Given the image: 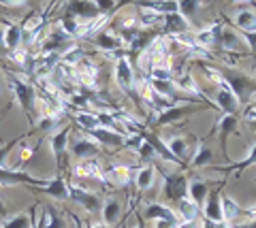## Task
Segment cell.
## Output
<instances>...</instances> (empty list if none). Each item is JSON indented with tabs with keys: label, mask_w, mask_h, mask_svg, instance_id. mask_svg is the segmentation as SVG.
<instances>
[{
	"label": "cell",
	"mask_w": 256,
	"mask_h": 228,
	"mask_svg": "<svg viewBox=\"0 0 256 228\" xmlns=\"http://www.w3.org/2000/svg\"><path fill=\"white\" fill-rule=\"evenodd\" d=\"M68 137H70V126H64L62 130H56L50 137V147H52V154H54L56 162H58V167H60V160H64V154H66V149H68V141H70Z\"/></svg>",
	"instance_id": "8fae6325"
},
{
	"label": "cell",
	"mask_w": 256,
	"mask_h": 228,
	"mask_svg": "<svg viewBox=\"0 0 256 228\" xmlns=\"http://www.w3.org/2000/svg\"><path fill=\"white\" fill-rule=\"evenodd\" d=\"M75 117V122L82 126L84 130H94V128H100V122H98V117H96L94 111H75L73 113Z\"/></svg>",
	"instance_id": "e575fe53"
},
{
	"label": "cell",
	"mask_w": 256,
	"mask_h": 228,
	"mask_svg": "<svg viewBox=\"0 0 256 228\" xmlns=\"http://www.w3.org/2000/svg\"><path fill=\"white\" fill-rule=\"evenodd\" d=\"M24 2H26V0H0V4H6V6H20Z\"/></svg>",
	"instance_id": "816d5d0a"
},
{
	"label": "cell",
	"mask_w": 256,
	"mask_h": 228,
	"mask_svg": "<svg viewBox=\"0 0 256 228\" xmlns=\"http://www.w3.org/2000/svg\"><path fill=\"white\" fill-rule=\"evenodd\" d=\"M75 81L82 83L84 88H96V81H98V68L92 60L82 58L75 64Z\"/></svg>",
	"instance_id": "8992f818"
},
{
	"label": "cell",
	"mask_w": 256,
	"mask_h": 228,
	"mask_svg": "<svg viewBox=\"0 0 256 228\" xmlns=\"http://www.w3.org/2000/svg\"><path fill=\"white\" fill-rule=\"evenodd\" d=\"M96 117H98V122H100V126L102 128H111V130H118V120H116V115L111 113V111H96Z\"/></svg>",
	"instance_id": "f35d334b"
},
{
	"label": "cell",
	"mask_w": 256,
	"mask_h": 228,
	"mask_svg": "<svg viewBox=\"0 0 256 228\" xmlns=\"http://www.w3.org/2000/svg\"><path fill=\"white\" fill-rule=\"evenodd\" d=\"M212 160H214V149L207 145V143H198L194 156L190 158V167H192V169H201V167H207V164H212Z\"/></svg>",
	"instance_id": "4316f807"
},
{
	"label": "cell",
	"mask_w": 256,
	"mask_h": 228,
	"mask_svg": "<svg viewBox=\"0 0 256 228\" xmlns=\"http://www.w3.org/2000/svg\"><path fill=\"white\" fill-rule=\"evenodd\" d=\"M228 2H233V4H252V0H228Z\"/></svg>",
	"instance_id": "680465c9"
},
{
	"label": "cell",
	"mask_w": 256,
	"mask_h": 228,
	"mask_svg": "<svg viewBox=\"0 0 256 228\" xmlns=\"http://www.w3.org/2000/svg\"><path fill=\"white\" fill-rule=\"evenodd\" d=\"M148 79H154V81H173L171 66L152 64V66H150V75H148Z\"/></svg>",
	"instance_id": "8d00e7d4"
},
{
	"label": "cell",
	"mask_w": 256,
	"mask_h": 228,
	"mask_svg": "<svg viewBox=\"0 0 256 228\" xmlns=\"http://www.w3.org/2000/svg\"><path fill=\"white\" fill-rule=\"evenodd\" d=\"M222 30L224 26L220 21H214L210 23L207 28L198 30V32H194V41L203 47V49H214V47H220V36H222Z\"/></svg>",
	"instance_id": "ba28073f"
},
{
	"label": "cell",
	"mask_w": 256,
	"mask_h": 228,
	"mask_svg": "<svg viewBox=\"0 0 256 228\" xmlns=\"http://www.w3.org/2000/svg\"><path fill=\"white\" fill-rule=\"evenodd\" d=\"M43 214H45V228H64L62 220H60L58 216H56L52 209H45Z\"/></svg>",
	"instance_id": "60d3db41"
},
{
	"label": "cell",
	"mask_w": 256,
	"mask_h": 228,
	"mask_svg": "<svg viewBox=\"0 0 256 228\" xmlns=\"http://www.w3.org/2000/svg\"><path fill=\"white\" fill-rule=\"evenodd\" d=\"M239 43V36L237 32H230V30H222V36H220V47L222 49H235Z\"/></svg>",
	"instance_id": "ab89813d"
},
{
	"label": "cell",
	"mask_w": 256,
	"mask_h": 228,
	"mask_svg": "<svg viewBox=\"0 0 256 228\" xmlns=\"http://www.w3.org/2000/svg\"><path fill=\"white\" fill-rule=\"evenodd\" d=\"M15 145V141H9V143H0V167H4V158H6V154L13 149Z\"/></svg>",
	"instance_id": "f6af8a7d"
},
{
	"label": "cell",
	"mask_w": 256,
	"mask_h": 228,
	"mask_svg": "<svg viewBox=\"0 0 256 228\" xmlns=\"http://www.w3.org/2000/svg\"><path fill=\"white\" fill-rule=\"evenodd\" d=\"M166 147H169V152H171L180 162L190 158V143H188V139H184V137H173V139L166 141Z\"/></svg>",
	"instance_id": "83f0119b"
},
{
	"label": "cell",
	"mask_w": 256,
	"mask_h": 228,
	"mask_svg": "<svg viewBox=\"0 0 256 228\" xmlns=\"http://www.w3.org/2000/svg\"><path fill=\"white\" fill-rule=\"evenodd\" d=\"M137 9H152L160 15H171V13H180L178 0H134Z\"/></svg>",
	"instance_id": "5bb4252c"
},
{
	"label": "cell",
	"mask_w": 256,
	"mask_h": 228,
	"mask_svg": "<svg viewBox=\"0 0 256 228\" xmlns=\"http://www.w3.org/2000/svg\"><path fill=\"white\" fill-rule=\"evenodd\" d=\"M178 228H196V220H182Z\"/></svg>",
	"instance_id": "f907efd6"
},
{
	"label": "cell",
	"mask_w": 256,
	"mask_h": 228,
	"mask_svg": "<svg viewBox=\"0 0 256 228\" xmlns=\"http://www.w3.org/2000/svg\"><path fill=\"white\" fill-rule=\"evenodd\" d=\"M178 6H180V15H184V17H192L198 6H201V0H178Z\"/></svg>",
	"instance_id": "74e56055"
},
{
	"label": "cell",
	"mask_w": 256,
	"mask_h": 228,
	"mask_svg": "<svg viewBox=\"0 0 256 228\" xmlns=\"http://www.w3.org/2000/svg\"><path fill=\"white\" fill-rule=\"evenodd\" d=\"M244 211H246V216H248L250 222H256V205H250V207L244 209Z\"/></svg>",
	"instance_id": "c3c4849f"
},
{
	"label": "cell",
	"mask_w": 256,
	"mask_h": 228,
	"mask_svg": "<svg viewBox=\"0 0 256 228\" xmlns=\"http://www.w3.org/2000/svg\"><path fill=\"white\" fill-rule=\"evenodd\" d=\"M146 218L148 220H164V222H173V224L182 222V220H178L173 209H169L166 205H160V203H152V205L146 207Z\"/></svg>",
	"instance_id": "ffe728a7"
},
{
	"label": "cell",
	"mask_w": 256,
	"mask_h": 228,
	"mask_svg": "<svg viewBox=\"0 0 256 228\" xmlns=\"http://www.w3.org/2000/svg\"><path fill=\"white\" fill-rule=\"evenodd\" d=\"M178 209H180V220H196L201 209L196 207V203L190 199V196H184L178 201Z\"/></svg>",
	"instance_id": "d6a6232c"
},
{
	"label": "cell",
	"mask_w": 256,
	"mask_h": 228,
	"mask_svg": "<svg viewBox=\"0 0 256 228\" xmlns=\"http://www.w3.org/2000/svg\"><path fill=\"white\" fill-rule=\"evenodd\" d=\"M0 100H2V79H0Z\"/></svg>",
	"instance_id": "94428289"
},
{
	"label": "cell",
	"mask_w": 256,
	"mask_h": 228,
	"mask_svg": "<svg viewBox=\"0 0 256 228\" xmlns=\"http://www.w3.org/2000/svg\"><path fill=\"white\" fill-rule=\"evenodd\" d=\"M233 23L237 30H256V13L252 9H239Z\"/></svg>",
	"instance_id": "f546056e"
},
{
	"label": "cell",
	"mask_w": 256,
	"mask_h": 228,
	"mask_svg": "<svg viewBox=\"0 0 256 228\" xmlns=\"http://www.w3.org/2000/svg\"><path fill=\"white\" fill-rule=\"evenodd\" d=\"M68 194L75 203H79L88 214H94V211H100L102 207V199L96 192L92 190H86V188H79V186H68Z\"/></svg>",
	"instance_id": "5b68a950"
},
{
	"label": "cell",
	"mask_w": 256,
	"mask_h": 228,
	"mask_svg": "<svg viewBox=\"0 0 256 228\" xmlns=\"http://www.w3.org/2000/svg\"><path fill=\"white\" fill-rule=\"evenodd\" d=\"M9 81H11V88H13V94H15V98H18L20 107L28 113L30 120H34V113H36V90H34V85L20 79V77L13 75V73H9Z\"/></svg>",
	"instance_id": "6da1fadb"
},
{
	"label": "cell",
	"mask_w": 256,
	"mask_h": 228,
	"mask_svg": "<svg viewBox=\"0 0 256 228\" xmlns=\"http://www.w3.org/2000/svg\"><path fill=\"white\" fill-rule=\"evenodd\" d=\"M242 207H239V203L235 199H230V196H222V216L226 222H233L242 216Z\"/></svg>",
	"instance_id": "836d02e7"
},
{
	"label": "cell",
	"mask_w": 256,
	"mask_h": 228,
	"mask_svg": "<svg viewBox=\"0 0 256 228\" xmlns=\"http://www.w3.org/2000/svg\"><path fill=\"white\" fill-rule=\"evenodd\" d=\"M235 228H256V222H246V224H239Z\"/></svg>",
	"instance_id": "6f0895ef"
},
{
	"label": "cell",
	"mask_w": 256,
	"mask_h": 228,
	"mask_svg": "<svg viewBox=\"0 0 256 228\" xmlns=\"http://www.w3.org/2000/svg\"><path fill=\"white\" fill-rule=\"evenodd\" d=\"M141 137H143V141H148V143L156 149V154L160 156L162 160H166V162H171V164H180V160L175 158V156L169 152V147H166V143L160 137H156V135H152V132H141Z\"/></svg>",
	"instance_id": "44dd1931"
},
{
	"label": "cell",
	"mask_w": 256,
	"mask_h": 228,
	"mask_svg": "<svg viewBox=\"0 0 256 228\" xmlns=\"http://www.w3.org/2000/svg\"><path fill=\"white\" fill-rule=\"evenodd\" d=\"M244 117H246V122H250V124H254V122H256V105H252V107H248V111L244 113Z\"/></svg>",
	"instance_id": "7dc6e473"
},
{
	"label": "cell",
	"mask_w": 256,
	"mask_h": 228,
	"mask_svg": "<svg viewBox=\"0 0 256 228\" xmlns=\"http://www.w3.org/2000/svg\"><path fill=\"white\" fill-rule=\"evenodd\" d=\"M207 194H210V188H207V184L203 182V179H192V182H188V196L196 203L198 209L203 207Z\"/></svg>",
	"instance_id": "484cf974"
},
{
	"label": "cell",
	"mask_w": 256,
	"mask_h": 228,
	"mask_svg": "<svg viewBox=\"0 0 256 228\" xmlns=\"http://www.w3.org/2000/svg\"><path fill=\"white\" fill-rule=\"evenodd\" d=\"M154 228H178V224H173V222H164V220H156Z\"/></svg>",
	"instance_id": "681fc988"
},
{
	"label": "cell",
	"mask_w": 256,
	"mask_h": 228,
	"mask_svg": "<svg viewBox=\"0 0 256 228\" xmlns=\"http://www.w3.org/2000/svg\"><path fill=\"white\" fill-rule=\"evenodd\" d=\"M11 60H15V62H18V64H22V66H26V62H28V53L18 47V49H13V51H11Z\"/></svg>",
	"instance_id": "ee69618b"
},
{
	"label": "cell",
	"mask_w": 256,
	"mask_h": 228,
	"mask_svg": "<svg viewBox=\"0 0 256 228\" xmlns=\"http://www.w3.org/2000/svg\"><path fill=\"white\" fill-rule=\"evenodd\" d=\"M222 77H224V81H226L228 88L233 90V94L239 98V103H246L248 98H252L256 94V79L254 77H248L246 73H239L235 68L222 73Z\"/></svg>",
	"instance_id": "7a4b0ae2"
},
{
	"label": "cell",
	"mask_w": 256,
	"mask_h": 228,
	"mask_svg": "<svg viewBox=\"0 0 256 228\" xmlns=\"http://www.w3.org/2000/svg\"><path fill=\"white\" fill-rule=\"evenodd\" d=\"M254 64H256V60H254Z\"/></svg>",
	"instance_id": "be15d7a7"
},
{
	"label": "cell",
	"mask_w": 256,
	"mask_h": 228,
	"mask_svg": "<svg viewBox=\"0 0 256 228\" xmlns=\"http://www.w3.org/2000/svg\"><path fill=\"white\" fill-rule=\"evenodd\" d=\"M90 228H107V224H102V222H100V224H92Z\"/></svg>",
	"instance_id": "91938a15"
},
{
	"label": "cell",
	"mask_w": 256,
	"mask_h": 228,
	"mask_svg": "<svg viewBox=\"0 0 256 228\" xmlns=\"http://www.w3.org/2000/svg\"><path fill=\"white\" fill-rule=\"evenodd\" d=\"M68 149L77 160H86V158H94L98 154V143H94V139L75 137L73 141H68Z\"/></svg>",
	"instance_id": "9c48e42d"
},
{
	"label": "cell",
	"mask_w": 256,
	"mask_h": 228,
	"mask_svg": "<svg viewBox=\"0 0 256 228\" xmlns=\"http://www.w3.org/2000/svg\"><path fill=\"white\" fill-rule=\"evenodd\" d=\"M164 28L171 34H182L190 30V21L180 13H171V15H164Z\"/></svg>",
	"instance_id": "cb8c5ba5"
},
{
	"label": "cell",
	"mask_w": 256,
	"mask_h": 228,
	"mask_svg": "<svg viewBox=\"0 0 256 228\" xmlns=\"http://www.w3.org/2000/svg\"><path fill=\"white\" fill-rule=\"evenodd\" d=\"M41 190L45 194H50L52 199L56 201H68L70 199V194H68V184L64 182V177H52L50 182H47Z\"/></svg>",
	"instance_id": "d6986e66"
},
{
	"label": "cell",
	"mask_w": 256,
	"mask_h": 228,
	"mask_svg": "<svg viewBox=\"0 0 256 228\" xmlns=\"http://www.w3.org/2000/svg\"><path fill=\"white\" fill-rule=\"evenodd\" d=\"M256 164V143L252 145V149H250V154L246 156L244 160H239V162H233V164H226V167H214V171H218V173H233L235 177H239L242 173L246 171V169H250V167H254Z\"/></svg>",
	"instance_id": "ac0fdd59"
},
{
	"label": "cell",
	"mask_w": 256,
	"mask_h": 228,
	"mask_svg": "<svg viewBox=\"0 0 256 228\" xmlns=\"http://www.w3.org/2000/svg\"><path fill=\"white\" fill-rule=\"evenodd\" d=\"M194 111V105H175L171 109H164V111H160L158 117H156V126H169L173 122L182 120L184 115H188Z\"/></svg>",
	"instance_id": "2e32d148"
},
{
	"label": "cell",
	"mask_w": 256,
	"mask_h": 228,
	"mask_svg": "<svg viewBox=\"0 0 256 228\" xmlns=\"http://www.w3.org/2000/svg\"><path fill=\"white\" fill-rule=\"evenodd\" d=\"M156 179V169L152 167V164H148V167H143L137 171V175H134V186H137L139 192H146L152 188V184H154Z\"/></svg>",
	"instance_id": "f1b7e54d"
},
{
	"label": "cell",
	"mask_w": 256,
	"mask_h": 228,
	"mask_svg": "<svg viewBox=\"0 0 256 228\" xmlns=\"http://www.w3.org/2000/svg\"><path fill=\"white\" fill-rule=\"evenodd\" d=\"M75 177H84V179H105L102 175V169H100V164L98 160H94V158H86V160H79L75 164Z\"/></svg>",
	"instance_id": "9a60e30c"
},
{
	"label": "cell",
	"mask_w": 256,
	"mask_h": 228,
	"mask_svg": "<svg viewBox=\"0 0 256 228\" xmlns=\"http://www.w3.org/2000/svg\"><path fill=\"white\" fill-rule=\"evenodd\" d=\"M137 154L141 156V158H143V160H154V158H158L156 149H154V147H152V145L148 143V141H143V143H141V147L137 149Z\"/></svg>",
	"instance_id": "b9f144b4"
},
{
	"label": "cell",
	"mask_w": 256,
	"mask_h": 228,
	"mask_svg": "<svg viewBox=\"0 0 256 228\" xmlns=\"http://www.w3.org/2000/svg\"><path fill=\"white\" fill-rule=\"evenodd\" d=\"M216 228H235V226H233V222H226V220H222V222L216 224Z\"/></svg>",
	"instance_id": "db71d44e"
},
{
	"label": "cell",
	"mask_w": 256,
	"mask_h": 228,
	"mask_svg": "<svg viewBox=\"0 0 256 228\" xmlns=\"http://www.w3.org/2000/svg\"><path fill=\"white\" fill-rule=\"evenodd\" d=\"M0 49H4V28L0 26Z\"/></svg>",
	"instance_id": "9f6ffc18"
},
{
	"label": "cell",
	"mask_w": 256,
	"mask_h": 228,
	"mask_svg": "<svg viewBox=\"0 0 256 228\" xmlns=\"http://www.w3.org/2000/svg\"><path fill=\"white\" fill-rule=\"evenodd\" d=\"M92 2L96 4V6H98V11H109L111 9V6H114L116 2H114V0H92Z\"/></svg>",
	"instance_id": "bcb514c9"
},
{
	"label": "cell",
	"mask_w": 256,
	"mask_h": 228,
	"mask_svg": "<svg viewBox=\"0 0 256 228\" xmlns=\"http://www.w3.org/2000/svg\"><path fill=\"white\" fill-rule=\"evenodd\" d=\"M216 105H218V109H220V111H224V113H237V109L242 107L239 98L233 94V90L226 85V81H224V77L218 83V92H216Z\"/></svg>",
	"instance_id": "52a82bcc"
},
{
	"label": "cell",
	"mask_w": 256,
	"mask_h": 228,
	"mask_svg": "<svg viewBox=\"0 0 256 228\" xmlns=\"http://www.w3.org/2000/svg\"><path fill=\"white\" fill-rule=\"evenodd\" d=\"M36 207H30L28 209V214H18V216H13L11 220H6V222L2 224V228H32L34 224H32V220H34L36 216Z\"/></svg>",
	"instance_id": "4dcf8cb0"
},
{
	"label": "cell",
	"mask_w": 256,
	"mask_h": 228,
	"mask_svg": "<svg viewBox=\"0 0 256 228\" xmlns=\"http://www.w3.org/2000/svg\"><path fill=\"white\" fill-rule=\"evenodd\" d=\"M32 152H34V149H24V152H22V160H28L32 156Z\"/></svg>",
	"instance_id": "11a10c76"
},
{
	"label": "cell",
	"mask_w": 256,
	"mask_h": 228,
	"mask_svg": "<svg viewBox=\"0 0 256 228\" xmlns=\"http://www.w3.org/2000/svg\"><path fill=\"white\" fill-rule=\"evenodd\" d=\"M162 182H164V196L169 201L178 203L184 196H188V179L182 173H164Z\"/></svg>",
	"instance_id": "277c9868"
},
{
	"label": "cell",
	"mask_w": 256,
	"mask_h": 228,
	"mask_svg": "<svg viewBox=\"0 0 256 228\" xmlns=\"http://www.w3.org/2000/svg\"><path fill=\"white\" fill-rule=\"evenodd\" d=\"M139 21L146 28H156V26H164V15H160L152 9H139Z\"/></svg>",
	"instance_id": "d590c367"
},
{
	"label": "cell",
	"mask_w": 256,
	"mask_h": 228,
	"mask_svg": "<svg viewBox=\"0 0 256 228\" xmlns=\"http://www.w3.org/2000/svg\"><path fill=\"white\" fill-rule=\"evenodd\" d=\"M90 139H94L98 145H111V147H118V145H124V141L128 135L120 130H111V128H94V130H88Z\"/></svg>",
	"instance_id": "30bf717a"
},
{
	"label": "cell",
	"mask_w": 256,
	"mask_h": 228,
	"mask_svg": "<svg viewBox=\"0 0 256 228\" xmlns=\"http://www.w3.org/2000/svg\"><path fill=\"white\" fill-rule=\"evenodd\" d=\"M242 32V38L246 41V45L250 47V51L256 56V30H239Z\"/></svg>",
	"instance_id": "7bdbcfd3"
},
{
	"label": "cell",
	"mask_w": 256,
	"mask_h": 228,
	"mask_svg": "<svg viewBox=\"0 0 256 228\" xmlns=\"http://www.w3.org/2000/svg\"><path fill=\"white\" fill-rule=\"evenodd\" d=\"M235 128H237V115L235 113H224V117L218 124V130H220L222 154H224L226 160H228V137H230V132H235Z\"/></svg>",
	"instance_id": "e0dca14e"
},
{
	"label": "cell",
	"mask_w": 256,
	"mask_h": 228,
	"mask_svg": "<svg viewBox=\"0 0 256 228\" xmlns=\"http://www.w3.org/2000/svg\"><path fill=\"white\" fill-rule=\"evenodd\" d=\"M114 79H116V85L120 88V92L134 96V81H137V79H134V70H132L130 60H128L126 56H120L116 60Z\"/></svg>",
	"instance_id": "3957f363"
},
{
	"label": "cell",
	"mask_w": 256,
	"mask_h": 228,
	"mask_svg": "<svg viewBox=\"0 0 256 228\" xmlns=\"http://www.w3.org/2000/svg\"><path fill=\"white\" fill-rule=\"evenodd\" d=\"M254 105H256V94H254Z\"/></svg>",
	"instance_id": "6125c7cd"
},
{
	"label": "cell",
	"mask_w": 256,
	"mask_h": 228,
	"mask_svg": "<svg viewBox=\"0 0 256 228\" xmlns=\"http://www.w3.org/2000/svg\"><path fill=\"white\" fill-rule=\"evenodd\" d=\"M216 224H218V222H212V220L203 218V224H201V228H216Z\"/></svg>",
	"instance_id": "f5cc1de1"
},
{
	"label": "cell",
	"mask_w": 256,
	"mask_h": 228,
	"mask_svg": "<svg viewBox=\"0 0 256 228\" xmlns=\"http://www.w3.org/2000/svg\"><path fill=\"white\" fill-rule=\"evenodd\" d=\"M94 45L102 51H120L124 47V38H120L111 32H98L94 36Z\"/></svg>",
	"instance_id": "7402d4cb"
},
{
	"label": "cell",
	"mask_w": 256,
	"mask_h": 228,
	"mask_svg": "<svg viewBox=\"0 0 256 228\" xmlns=\"http://www.w3.org/2000/svg\"><path fill=\"white\" fill-rule=\"evenodd\" d=\"M201 214L203 218L212 220V222H222L224 216H222V196H220V190H214L207 194V199L201 207Z\"/></svg>",
	"instance_id": "4fadbf2b"
},
{
	"label": "cell",
	"mask_w": 256,
	"mask_h": 228,
	"mask_svg": "<svg viewBox=\"0 0 256 228\" xmlns=\"http://www.w3.org/2000/svg\"><path fill=\"white\" fill-rule=\"evenodd\" d=\"M22 45V26L20 23H9V26H4V47L9 51L18 49Z\"/></svg>",
	"instance_id": "1f68e13d"
},
{
	"label": "cell",
	"mask_w": 256,
	"mask_h": 228,
	"mask_svg": "<svg viewBox=\"0 0 256 228\" xmlns=\"http://www.w3.org/2000/svg\"><path fill=\"white\" fill-rule=\"evenodd\" d=\"M120 211H122V207H120V201H116V199H107V201H102V207H100L102 224L114 226V224L118 222V220H120Z\"/></svg>",
	"instance_id": "d4e9b609"
},
{
	"label": "cell",
	"mask_w": 256,
	"mask_h": 228,
	"mask_svg": "<svg viewBox=\"0 0 256 228\" xmlns=\"http://www.w3.org/2000/svg\"><path fill=\"white\" fill-rule=\"evenodd\" d=\"M68 11H70V17H75L79 21H86L100 15L98 6L92 0H68Z\"/></svg>",
	"instance_id": "7c38bea8"
},
{
	"label": "cell",
	"mask_w": 256,
	"mask_h": 228,
	"mask_svg": "<svg viewBox=\"0 0 256 228\" xmlns=\"http://www.w3.org/2000/svg\"><path fill=\"white\" fill-rule=\"evenodd\" d=\"M102 177H107L109 182H114L118 186H126L132 179V173H130V167H126V164H111Z\"/></svg>",
	"instance_id": "603a6c76"
}]
</instances>
